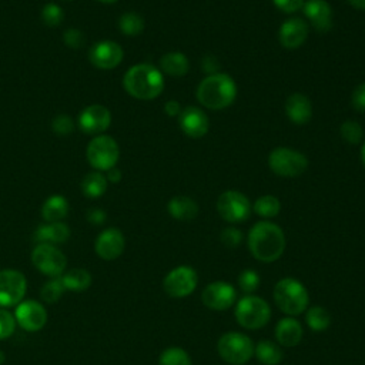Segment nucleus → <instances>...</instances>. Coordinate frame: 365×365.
<instances>
[{
	"label": "nucleus",
	"mask_w": 365,
	"mask_h": 365,
	"mask_svg": "<svg viewBox=\"0 0 365 365\" xmlns=\"http://www.w3.org/2000/svg\"><path fill=\"white\" fill-rule=\"evenodd\" d=\"M63 41L70 48H80L86 43V36L81 30L76 27H70L63 33Z\"/></svg>",
	"instance_id": "nucleus-41"
},
{
	"label": "nucleus",
	"mask_w": 365,
	"mask_h": 365,
	"mask_svg": "<svg viewBox=\"0 0 365 365\" xmlns=\"http://www.w3.org/2000/svg\"><path fill=\"white\" fill-rule=\"evenodd\" d=\"M4 361H6V355H4L3 351H0V365H3Z\"/></svg>",
	"instance_id": "nucleus-50"
},
{
	"label": "nucleus",
	"mask_w": 365,
	"mask_h": 365,
	"mask_svg": "<svg viewBox=\"0 0 365 365\" xmlns=\"http://www.w3.org/2000/svg\"><path fill=\"white\" fill-rule=\"evenodd\" d=\"M86 218L93 225H101L107 220V214L101 208H90L86 212Z\"/></svg>",
	"instance_id": "nucleus-44"
},
{
	"label": "nucleus",
	"mask_w": 365,
	"mask_h": 365,
	"mask_svg": "<svg viewBox=\"0 0 365 365\" xmlns=\"http://www.w3.org/2000/svg\"><path fill=\"white\" fill-rule=\"evenodd\" d=\"M70 205L64 195H50L41 205V217L46 222L63 221L68 214Z\"/></svg>",
	"instance_id": "nucleus-26"
},
{
	"label": "nucleus",
	"mask_w": 365,
	"mask_h": 365,
	"mask_svg": "<svg viewBox=\"0 0 365 365\" xmlns=\"http://www.w3.org/2000/svg\"><path fill=\"white\" fill-rule=\"evenodd\" d=\"M198 284V275L194 268L188 265H178L173 268L163 279V288L171 298H185L192 294Z\"/></svg>",
	"instance_id": "nucleus-11"
},
{
	"label": "nucleus",
	"mask_w": 365,
	"mask_h": 365,
	"mask_svg": "<svg viewBox=\"0 0 365 365\" xmlns=\"http://www.w3.org/2000/svg\"><path fill=\"white\" fill-rule=\"evenodd\" d=\"M64 291H66V287L61 281V277H56V278H50L47 282L43 284L40 289V295L43 301L48 304H54L61 298Z\"/></svg>",
	"instance_id": "nucleus-34"
},
{
	"label": "nucleus",
	"mask_w": 365,
	"mask_h": 365,
	"mask_svg": "<svg viewBox=\"0 0 365 365\" xmlns=\"http://www.w3.org/2000/svg\"><path fill=\"white\" fill-rule=\"evenodd\" d=\"M305 322L309 327V329H312L315 332H321V331H325L331 325V315L324 307L314 305V307L307 308Z\"/></svg>",
	"instance_id": "nucleus-30"
},
{
	"label": "nucleus",
	"mask_w": 365,
	"mask_h": 365,
	"mask_svg": "<svg viewBox=\"0 0 365 365\" xmlns=\"http://www.w3.org/2000/svg\"><path fill=\"white\" fill-rule=\"evenodd\" d=\"M339 134H341L344 141H346L348 144L356 145V144H359L362 141L364 131H362V127H361V124L358 121L346 120V121H344L341 124Z\"/></svg>",
	"instance_id": "nucleus-36"
},
{
	"label": "nucleus",
	"mask_w": 365,
	"mask_h": 365,
	"mask_svg": "<svg viewBox=\"0 0 365 365\" xmlns=\"http://www.w3.org/2000/svg\"><path fill=\"white\" fill-rule=\"evenodd\" d=\"M124 247H125L124 234L115 227L103 230L97 235L94 242L96 254L104 261H113L118 258L123 254Z\"/></svg>",
	"instance_id": "nucleus-17"
},
{
	"label": "nucleus",
	"mask_w": 365,
	"mask_h": 365,
	"mask_svg": "<svg viewBox=\"0 0 365 365\" xmlns=\"http://www.w3.org/2000/svg\"><path fill=\"white\" fill-rule=\"evenodd\" d=\"M86 157L88 164L100 173H106L107 170L117 165L120 158V148L117 141L106 134L96 135L86 148Z\"/></svg>",
	"instance_id": "nucleus-7"
},
{
	"label": "nucleus",
	"mask_w": 365,
	"mask_h": 365,
	"mask_svg": "<svg viewBox=\"0 0 365 365\" xmlns=\"http://www.w3.org/2000/svg\"><path fill=\"white\" fill-rule=\"evenodd\" d=\"M41 21L48 27H57L64 20V10L57 3H46L40 11Z\"/></svg>",
	"instance_id": "nucleus-35"
},
{
	"label": "nucleus",
	"mask_w": 365,
	"mask_h": 365,
	"mask_svg": "<svg viewBox=\"0 0 365 365\" xmlns=\"http://www.w3.org/2000/svg\"><path fill=\"white\" fill-rule=\"evenodd\" d=\"M272 3L284 13H295L302 9L305 0H272Z\"/></svg>",
	"instance_id": "nucleus-43"
},
{
	"label": "nucleus",
	"mask_w": 365,
	"mask_h": 365,
	"mask_svg": "<svg viewBox=\"0 0 365 365\" xmlns=\"http://www.w3.org/2000/svg\"><path fill=\"white\" fill-rule=\"evenodd\" d=\"M27 291V279L19 269L0 271V308L19 305Z\"/></svg>",
	"instance_id": "nucleus-12"
},
{
	"label": "nucleus",
	"mask_w": 365,
	"mask_h": 365,
	"mask_svg": "<svg viewBox=\"0 0 365 365\" xmlns=\"http://www.w3.org/2000/svg\"><path fill=\"white\" fill-rule=\"evenodd\" d=\"M181 104L177 101V100H168L165 104H164V113L170 117H178L180 113H181Z\"/></svg>",
	"instance_id": "nucleus-46"
},
{
	"label": "nucleus",
	"mask_w": 365,
	"mask_h": 365,
	"mask_svg": "<svg viewBox=\"0 0 365 365\" xmlns=\"http://www.w3.org/2000/svg\"><path fill=\"white\" fill-rule=\"evenodd\" d=\"M74 128H76V124L73 118L67 114H58L51 121V130L57 135H68L74 131Z\"/></svg>",
	"instance_id": "nucleus-38"
},
{
	"label": "nucleus",
	"mask_w": 365,
	"mask_h": 365,
	"mask_svg": "<svg viewBox=\"0 0 365 365\" xmlns=\"http://www.w3.org/2000/svg\"><path fill=\"white\" fill-rule=\"evenodd\" d=\"M118 29L124 36H137L144 30V19L135 11L123 13L118 19Z\"/></svg>",
	"instance_id": "nucleus-32"
},
{
	"label": "nucleus",
	"mask_w": 365,
	"mask_h": 365,
	"mask_svg": "<svg viewBox=\"0 0 365 365\" xmlns=\"http://www.w3.org/2000/svg\"><path fill=\"white\" fill-rule=\"evenodd\" d=\"M63 1H71V0H63Z\"/></svg>",
	"instance_id": "nucleus-52"
},
{
	"label": "nucleus",
	"mask_w": 365,
	"mask_h": 365,
	"mask_svg": "<svg viewBox=\"0 0 365 365\" xmlns=\"http://www.w3.org/2000/svg\"><path fill=\"white\" fill-rule=\"evenodd\" d=\"M252 339L241 332H225L217 342L218 355L230 365H244L254 356Z\"/></svg>",
	"instance_id": "nucleus-6"
},
{
	"label": "nucleus",
	"mask_w": 365,
	"mask_h": 365,
	"mask_svg": "<svg viewBox=\"0 0 365 365\" xmlns=\"http://www.w3.org/2000/svg\"><path fill=\"white\" fill-rule=\"evenodd\" d=\"M97 1H101V3H106V4H111V3H115L118 0H97Z\"/></svg>",
	"instance_id": "nucleus-51"
},
{
	"label": "nucleus",
	"mask_w": 365,
	"mask_h": 365,
	"mask_svg": "<svg viewBox=\"0 0 365 365\" xmlns=\"http://www.w3.org/2000/svg\"><path fill=\"white\" fill-rule=\"evenodd\" d=\"M218 61H217V58L215 57H212V56H207V57H204V60H202V70L210 76V74H215V73H218Z\"/></svg>",
	"instance_id": "nucleus-45"
},
{
	"label": "nucleus",
	"mask_w": 365,
	"mask_h": 365,
	"mask_svg": "<svg viewBox=\"0 0 365 365\" xmlns=\"http://www.w3.org/2000/svg\"><path fill=\"white\" fill-rule=\"evenodd\" d=\"M354 9L358 10H365V0H346Z\"/></svg>",
	"instance_id": "nucleus-48"
},
{
	"label": "nucleus",
	"mask_w": 365,
	"mask_h": 365,
	"mask_svg": "<svg viewBox=\"0 0 365 365\" xmlns=\"http://www.w3.org/2000/svg\"><path fill=\"white\" fill-rule=\"evenodd\" d=\"M285 113L291 123L298 125L307 124L312 117L311 100L302 93H294L285 101Z\"/></svg>",
	"instance_id": "nucleus-21"
},
{
	"label": "nucleus",
	"mask_w": 365,
	"mask_h": 365,
	"mask_svg": "<svg viewBox=\"0 0 365 365\" xmlns=\"http://www.w3.org/2000/svg\"><path fill=\"white\" fill-rule=\"evenodd\" d=\"M124 58L123 47L113 40H101L91 46L88 51L90 63L100 70H113Z\"/></svg>",
	"instance_id": "nucleus-14"
},
{
	"label": "nucleus",
	"mask_w": 365,
	"mask_h": 365,
	"mask_svg": "<svg viewBox=\"0 0 365 365\" xmlns=\"http://www.w3.org/2000/svg\"><path fill=\"white\" fill-rule=\"evenodd\" d=\"M274 301L284 314L297 317L307 311L309 305V295L301 281L287 277L275 284Z\"/></svg>",
	"instance_id": "nucleus-4"
},
{
	"label": "nucleus",
	"mask_w": 365,
	"mask_h": 365,
	"mask_svg": "<svg viewBox=\"0 0 365 365\" xmlns=\"http://www.w3.org/2000/svg\"><path fill=\"white\" fill-rule=\"evenodd\" d=\"M202 304L214 311H225L231 308L237 299L235 288L225 281H214L201 292Z\"/></svg>",
	"instance_id": "nucleus-16"
},
{
	"label": "nucleus",
	"mask_w": 365,
	"mask_h": 365,
	"mask_svg": "<svg viewBox=\"0 0 365 365\" xmlns=\"http://www.w3.org/2000/svg\"><path fill=\"white\" fill-rule=\"evenodd\" d=\"M121 177H123L121 170L117 165L106 171V178H107L108 182H118L121 180Z\"/></svg>",
	"instance_id": "nucleus-47"
},
{
	"label": "nucleus",
	"mask_w": 365,
	"mask_h": 365,
	"mask_svg": "<svg viewBox=\"0 0 365 365\" xmlns=\"http://www.w3.org/2000/svg\"><path fill=\"white\" fill-rule=\"evenodd\" d=\"M361 161H362V164L365 167V141L361 145Z\"/></svg>",
	"instance_id": "nucleus-49"
},
{
	"label": "nucleus",
	"mask_w": 365,
	"mask_h": 365,
	"mask_svg": "<svg viewBox=\"0 0 365 365\" xmlns=\"http://www.w3.org/2000/svg\"><path fill=\"white\" fill-rule=\"evenodd\" d=\"M107 178L100 171L88 173L80 182L81 191L87 198H98L101 197L107 190Z\"/></svg>",
	"instance_id": "nucleus-29"
},
{
	"label": "nucleus",
	"mask_w": 365,
	"mask_h": 365,
	"mask_svg": "<svg viewBox=\"0 0 365 365\" xmlns=\"http://www.w3.org/2000/svg\"><path fill=\"white\" fill-rule=\"evenodd\" d=\"M252 210L255 214H258L262 218H272L277 217L281 211V202L275 195L265 194L255 200Z\"/></svg>",
	"instance_id": "nucleus-31"
},
{
	"label": "nucleus",
	"mask_w": 365,
	"mask_h": 365,
	"mask_svg": "<svg viewBox=\"0 0 365 365\" xmlns=\"http://www.w3.org/2000/svg\"><path fill=\"white\" fill-rule=\"evenodd\" d=\"M16 322L29 332L40 331L47 322V311L44 305L34 299H23L14 309Z\"/></svg>",
	"instance_id": "nucleus-15"
},
{
	"label": "nucleus",
	"mask_w": 365,
	"mask_h": 365,
	"mask_svg": "<svg viewBox=\"0 0 365 365\" xmlns=\"http://www.w3.org/2000/svg\"><path fill=\"white\" fill-rule=\"evenodd\" d=\"M111 124V113L106 106L90 104L81 110L77 118L78 128L88 135H100Z\"/></svg>",
	"instance_id": "nucleus-13"
},
{
	"label": "nucleus",
	"mask_w": 365,
	"mask_h": 365,
	"mask_svg": "<svg viewBox=\"0 0 365 365\" xmlns=\"http://www.w3.org/2000/svg\"><path fill=\"white\" fill-rule=\"evenodd\" d=\"M178 124L181 131L191 138H201L210 130L208 115L200 107L190 106L181 110L178 115Z\"/></svg>",
	"instance_id": "nucleus-18"
},
{
	"label": "nucleus",
	"mask_w": 365,
	"mask_h": 365,
	"mask_svg": "<svg viewBox=\"0 0 365 365\" xmlns=\"http://www.w3.org/2000/svg\"><path fill=\"white\" fill-rule=\"evenodd\" d=\"M167 210L178 221H191L198 214V204L191 197L175 195L168 201Z\"/></svg>",
	"instance_id": "nucleus-24"
},
{
	"label": "nucleus",
	"mask_w": 365,
	"mask_h": 365,
	"mask_svg": "<svg viewBox=\"0 0 365 365\" xmlns=\"http://www.w3.org/2000/svg\"><path fill=\"white\" fill-rule=\"evenodd\" d=\"M302 325L294 317L281 318L275 325V339L282 346H297L302 339Z\"/></svg>",
	"instance_id": "nucleus-22"
},
{
	"label": "nucleus",
	"mask_w": 365,
	"mask_h": 365,
	"mask_svg": "<svg viewBox=\"0 0 365 365\" xmlns=\"http://www.w3.org/2000/svg\"><path fill=\"white\" fill-rule=\"evenodd\" d=\"M238 285L242 292L252 294L259 287V275L254 269H244L238 275Z\"/></svg>",
	"instance_id": "nucleus-37"
},
{
	"label": "nucleus",
	"mask_w": 365,
	"mask_h": 365,
	"mask_svg": "<svg viewBox=\"0 0 365 365\" xmlns=\"http://www.w3.org/2000/svg\"><path fill=\"white\" fill-rule=\"evenodd\" d=\"M158 365H192L190 355L178 346L167 348L158 358Z\"/></svg>",
	"instance_id": "nucleus-33"
},
{
	"label": "nucleus",
	"mask_w": 365,
	"mask_h": 365,
	"mask_svg": "<svg viewBox=\"0 0 365 365\" xmlns=\"http://www.w3.org/2000/svg\"><path fill=\"white\" fill-rule=\"evenodd\" d=\"M351 103L356 111L365 113V81L355 87L351 97Z\"/></svg>",
	"instance_id": "nucleus-42"
},
{
	"label": "nucleus",
	"mask_w": 365,
	"mask_h": 365,
	"mask_svg": "<svg viewBox=\"0 0 365 365\" xmlns=\"http://www.w3.org/2000/svg\"><path fill=\"white\" fill-rule=\"evenodd\" d=\"M61 281L66 287V291L81 292L86 291L91 285V274L84 268H70L66 269L61 275Z\"/></svg>",
	"instance_id": "nucleus-27"
},
{
	"label": "nucleus",
	"mask_w": 365,
	"mask_h": 365,
	"mask_svg": "<svg viewBox=\"0 0 365 365\" xmlns=\"http://www.w3.org/2000/svg\"><path fill=\"white\" fill-rule=\"evenodd\" d=\"M302 11L317 31L325 33L332 29V9L327 0H307L302 6Z\"/></svg>",
	"instance_id": "nucleus-20"
},
{
	"label": "nucleus",
	"mask_w": 365,
	"mask_h": 365,
	"mask_svg": "<svg viewBox=\"0 0 365 365\" xmlns=\"http://www.w3.org/2000/svg\"><path fill=\"white\" fill-rule=\"evenodd\" d=\"M254 355L264 365H278L284 356L279 345L269 339H261L254 348Z\"/></svg>",
	"instance_id": "nucleus-28"
},
{
	"label": "nucleus",
	"mask_w": 365,
	"mask_h": 365,
	"mask_svg": "<svg viewBox=\"0 0 365 365\" xmlns=\"http://www.w3.org/2000/svg\"><path fill=\"white\" fill-rule=\"evenodd\" d=\"M237 322L245 329H258L268 324L271 308L261 297L248 294L244 295L235 305L234 311Z\"/></svg>",
	"instance_id": "nucleus-5"
},
{
	"label": "nucleus",
	"mask_w": 365,
	"mask_h": 365,
	"mask_svg": "<svg viewBox=\"0 0 365 365\" xmlns=\"http://www.w3.org/2000/svg\"><path fill=\"white\" fill-rule=\"evenodd\" d=\"M309 33L308 23L301 17H289L287 19L278 30V40L282 47L288 50H294L301 47Z\"/></svg>",
	"instance_id": "nucleus-19"
},
{
	"label": "nucleus",
	"mask_w": 365,
	"mask_h": 365,
	"mask_svg": "<svg viewBox=\"0 0 365 365\" xmlns=\"http://www.w3.org/2000/svg\"><path fill=\"white\" fill-rule=\"evenodd\" d=\"M221 242L228 248H235L242 242V231L235 227H225L220 234Z\"/></svg>",
	"instance_id": "nucleus-40"
},
{
	"label": "nucleus",
	"mask_w": 365,
	"mask_h": 365,
	"mask_svg": "<svg viewBox=\"0 0 365 365\" xmlns=\"http://www.w3.org/2000/svg\"><path fill=\"white\" fill-rule=\"evenodd\" d=\"M252 257L261 262L277 261L285 250V235L279 225L271 221L255 222L247 237Z\"/></svg>",
	"instance_id": "nucleus-1"
},
{
	"label": "nucleus",
	"mask_w": 365,
	"mask_h": 365,
	"mask_svg": "<svg viewBox=\"0 0 365 365\" xmlns=\"http://www.w3.org/2000/svg\"><path fill=\"white\" fill-rule=\"evenodd\" d=\"M251 208L248 197L237 190H227L220 194L217 200V211L220 217L231 224L248 220Z\"/></svg>",
	"instance_id": "nucleus-10"
},
{
	"label": "nucleus",
	"mask_w": 365,
	"mask_h": 365,
	"mask_svg": "<svg viewBox=\"0 0 365 365\" xmlns=\"http://www.w3.org/2000/svg\"><path fill=\"white\" fill-rule=\"evenodd\" d=\"M268 167L279 177L295 178L308 168V158L298 150L277 147L268 155Z\"/></svg>",
	"instance_id": "nucleus-8"
},
{
	"label": "nucleus",
	"mask_w": 365,
	"mask_h": 365,
	"mask_svg": "<svg viewBox=\"0 0 365 365\" xmlns=\"http://www.w3.org/2000/svg\"><path fill=\"white\" fill-rule=\"evenodd\" d=\"M123 87L137 100H154L164 90V74L150 63L134 64L125 71Z\"/></svg>",
	"instance_id": "nucleus-2"
},
{
	"label": "nucleus",
	"mask_w": 365,
	"mask_h": 365,
	"mask_svg": "<svg viewBox=\"0 0 365 365\" xmlns=\"http://www.w3.org/2000/svg\"><path fill=\"white\" fill-rule=\"evenodd\" d=\"M16 325L17 322L14 315L6 308H0V339H7L11 336L14 334Z\"/></svg>",
	"instance_id": "nucleus-39"
},
{
	"label": "nucleus",
	"mask_w": 365,
	"mask_h": 365,
	"mask_svg": "<svg viewBox=\"0 0 365 365\" xmlns=\"http://www.w3.org/2000/svg\"><path fill=\"white\" fill-rule=\"evenodd\" d=\"M33 238L37 244H63L70 238V227L63 221L41 224L36 228Z\"/></svg>",
	"instance_id": "nucleus-23"
},
{
	"label": "nucleus",
	"mask_w": 365,
	"mask_h": 365,
	"mask_svg": "<svg viewBox=\"0 0 365 365\" xmlns=\"http://www.w3.org/2000/svg\"><path fill=\"white\" fill-rule=\"evenodd\" d=\"M160 70L163 74H167L171 77H182L190 70L188 57L181 51L165 53L160 58Z\"/></svg>",
	"instance_id": "nucleus-25"
},
{
	"label": "nucleus",
	"mask_w": 365,
	"mask_h": 365,
	"mask_svg": "<svg viewBox=\"0 0 365 365\" xmlns=\"http://www.w3.org/2000/svg\"><path fill=\"white\" fill-rule=\"evenodd\" d=\"M237 83L227 73L207 76L197 87L198 103L210 110H222L230 107L237 97Z\"/></svg>",
	"instance_id": "nucleus-3"
},
{
	"label": "nucleus",
	"mask_w": 365,
	"mask_h": 365,
	"mask_svg": "<svg viewBox=\"0 0 365 365\" xmlns=\"http://www.w3.org/2000/svg\"><path fill=\"white\" fill-rule=\"evenodd\" d=\"M30 258L37 271L50 278L61 277L67 267L66 255L53 244H37Z\"/></svg>",
	"instance_id": "nucleus-9"
}]
</instances>
